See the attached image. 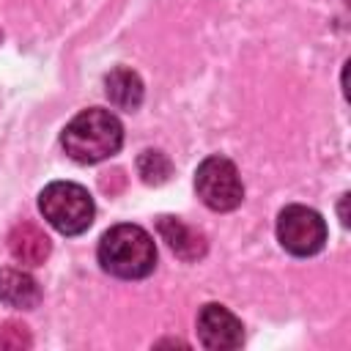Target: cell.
<instances>
[{
    "label": "cell",
    "instance_id": "obj_1",
    "mask_svg": "<svg viewBox=\"0 0 351 351\" xmlns=\"http://www.w3.org/2000/svg\"><path fill=\"white\" fill-rule=\"evenodd\" d=\"M63 151L80 162V165H96L107 156H112L121 143H123V126L121 121L101 107H90L82 110L80 115H74L63 134H60Z\"/></svg>",
    "mask_w": 351,
    "mask_h": 351
},
{
    "label": "cell",
    "instance_id": "obj_8",
    "mask_svg": "<svg viewBox=\"0 0 351 351\" xmlns=\"http://www.w3.org/2000/svg\"><path fill=\"white\" fill-rule=\"evenodd\" d=\"M8 250L14 261H19L22 266H41L49 255V239L38 225L19 222L8 233Z\"/></svg>",
    "mask_w": 351,
    "mask_h": 351
},
{
    "label": "cell",
    "instance_id": "obj_2",
    "mask_svg": "<svg viewBox=\"0 0 351 351\" xmlns=\"http://www.w3.org/2000/svg\"><path fill=\"white\" fill-rule=\"evenodd\" d=\"M99 263L104 271L121 280L148 277L156 266V247L148 230L140 225H115L99 241Z\"/></svg>",
    "mask_w": 351,
    "mask_h": 351
},
{
    "label": "cell",
    "instance_id": "obj_9",
    "mask_svg": "<svg viewBox=\"0 0 351 351\" xmlns=\"http://www.w3.org/2000/svg\"><path fill=\"white\" fill-rule=\"evenodd\" d=\"M0 299L8 307L33 310L41 302V288L22 269H0Z\"/></svg>",
    "mask_w": 351,
    "mask_h": 351
},
{
    "label": "cell",
    "instance_id": "obj_10",
    "mask_svg": "<svg viewBox=\"0 0 351 351\" xmlns=\"http://www.w3.org/2000/svg\"><path fill=\"white\" fill-rule=\"evenodd\" d=\"M104 93L118 110H137L143 101V80L132 69H112L104 77Z\"/></svg>",
    "mask_w": 351,
    "mask_h": 351
},
{
    "label": "cell",
    "instance_id": "obj_4",
    "mask_svg": "<svg viewBox=\"0 0 351 351\" xmlns=\"http://www.w3.org/2000/svg\"><path fill=\"white\" fill-rule=\"evenodd\" d=\"M195 189L197 197L214 211H233L244 197L241 176L225 156H208L200 162L195 173Z\"/></svg>",
    "mask_w": 351,
    "mask_h": 351
},
{
    "label": "cell",
    "instance_id": "obj_7",
    "mask_svg": "<svg viewBox=\"0 0 351 351\" xmlns=\"http://www.w3.org/2000/svg\"><path fill=\"white\" fill-rule=\"evenodd\" d=\"M156 230L181 261H197L206 255V236L197 228L181 222L178 217H159Z\"/></svg>",
    "mask_w": 351,
    "mask_h": 351
},
{
    "label": "cell",
    "instance_id": "obj_11",
    "mask_svg": "<svg viewBox=\"0 0 351 351\" xmlns=\"http://www.w3.org/2000/svg\"><path fill=\"white\" fill-rule=\"evenodd\" d=\"M137 173H140V178L145 184H154L156 186V184H165L170 178L173 165H170V159L162 151H143L137 156Z\"/></svg>",
    "mask_w": 351,
    "mask_h": 351
},
{
    "label": "cell",
    "instance_id": "obj_5",
    "mask_svg": "<svg viewBox=\"0 0 351 351\" xmlns=\"http://www.w3.org/2000/svg\"><path fill=\"white\" fill-rule=\"evenodd\" d=\"M277 239L291 255H315L326 241V222L315 208L285 206L277 217Z\"/></svg>",
    "mask_w": 351,
    "mask_h": 351
},
{
    "label": "cell",
    "instance_id": "obj_12",
    "mask_svg": "<svg viewBox=\"0 0 351 351\" xmlns=\"http://www.w3.org/2000/svg\"><path fill=\"white\" fill-rule=\"evenodd\" d=\"M30 346H33V337H30L25 324H19V321H3L0 324V348L3 351H22Z\"/></svg>",
    "mask_w": 351,
    "mask_h": 351
},
{
    "label": "cell",
    "instance_id": "obj_6",
    "mask_svg": "<svg viewBox=\"0 0 351 351\" xmlns=\"http://www.w3.org/2000/svg\"><path fill=\"white\" fill-rule=\"evenodd\" d=\"M197 337L211 351H230L239 348L244 340L241 321L222 304H206L197 313Z\"/></svg>",
    "mask_w": 351,
    "mask_h": 351
},
{
    "label": "cell",
    "instance_id": "obj_3",
    "mask_svg": "<svg viewBox=\"0 0 351 351\" xmlns=\"http://www.w3.org/2000/svg\"><path fill=\"white\" fill-rule=\"evenodd\" d=\"M38 208L44 219L63 236H77L93 222V200L85 186L74 181H52L38 195Z\"/></svg>",
    "mask_w": 351,
    "mask_h": 351
}]
</instances>
